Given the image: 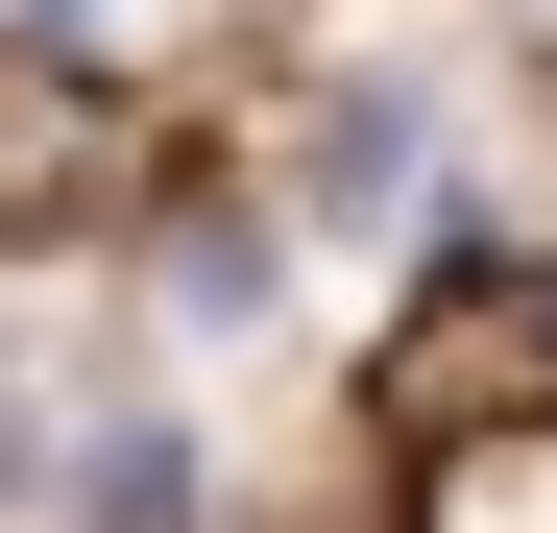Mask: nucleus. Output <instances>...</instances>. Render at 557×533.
<instances>
[{
	"instance_id": "obj_1",
	"label": "nucleus",
	"mask_w": 557,
	"mask_h": 533,
	"mask_svg": "<svg viewBox=\"0 0 557 533\" xmlns=\"http://www.w3.org/2000/svg\"><path fill=\"white\" fill-rule=\"evenodd\" d=\"M122 219H146V122H122V73L0 49V266H73V243H122Z\"/></svg>"
}]
</instances>
